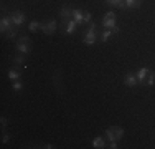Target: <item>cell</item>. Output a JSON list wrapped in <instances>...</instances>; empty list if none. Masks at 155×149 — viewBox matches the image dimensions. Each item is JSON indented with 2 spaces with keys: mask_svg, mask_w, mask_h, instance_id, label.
Listing matches in <instances>:
<instances>
[{
  "mask_svg": "<svg viewBox=\"0 0 155 149\" xmlns=\"http://www.w3.org/2000/svg\"><path fill=\"white\" fill-rule=\"evenodd\" d=\"M107 147H110V149H117V147H119V146H117V141H110V144H109Z\"/></svg>",
  "mask_w": 155,
  "mask_h": 149,
  "instance_id": "cell-23",
  "label": "cell"
},
{
  "mask_svg": "<svg viewBox=\"0 0 155 149\" xmlns=\"http://www.w3.org/2000/svg\"><path fill=\"white\" fill-rule=\"evenodd\" d=\"M15 36H17V27H12L8 32L5 33V38H7V40H13Z\"/></svg>",
  "mask_w": 155,
  "mask_h": 149,
  "instance_id": "cell-21",
  "label": "cell"
},
{
  "mask_svg": "<svg viewBox=\"0 0 155 149\" xmlns=\"http://www.w3.org/2000/svg\"><path fill=\"white\" fill-rule=\"evenodd\" d=\"M60 15H61V18H63V20H68V18H73V9H71V7H68V5L61 7Z\"/></svg>",
  "mask_w": 155,
  "mask_h": 149,
  "instance_id": "cell-13",
  "label": "cell"
},
{
  "mask_svg": "<svg viewBox=\"0 0 155 149\" xmlns=\"http://www.w3.org/2000/svg\"><path fill=\"white\" fill-rule=\"evenodd\" d=\"M122 136H124V129L120 126H110V128L106 129V137L109 141H119Z\"/></svg>",
  "mask_w": 155,
  "mask_h": 149,
  "instance_id": "cell-2",
  "label": "cell"
},
{
  "mask_svg": "<svg viewBox=\"0 0 155 149\" xmlns=\"http://www.w3.org/2000/svg\"><path fill=\"white\" fill-rule=\"evenodd\" d=\"M17 50L20 51V53H23V55H28L30 50H31V40L28 38L27 35H21L20 40L17 42Z\"/></svg>",
  "mask_w": 155,
  "mask_h": 149,
  "instance_id": "cell-1",
  "label": "cell"
},
{
  "mask_svg": "<svg viewBox=\"0 0 155 149\" xmlns=\"http://www.w3.org/2000/svg\"><path fill=\"white\" fill-rule=\"evenodd\" d=\"M13 89H15V91H20V89H23V83H21V81H13Z\"/></svg>",
  "mask_w": 155,
  "mask_h": 149,
  "instance_id": "cell-22",
  "label": "cell"
},
{
  "mask_svg": "<svg viewBox=\"0 0 155 149\" xmlns=\"http://www.w3.org/2000/svg\"><path fill=\"white\" fill-rule=\"evenodd\" d=\"M84 17H86V10H73V18L78 25H84Z\"/></svg>",
  "mask_w": 155,
  "mask_h": 149,
  "instance_id": "cell-10",
  "label": "cell"
},
{
  "mask_svg": "<svg viewBox=\"0 0 155 149\" xmlns=\"http://www.w3.org/2000/svg\"><path fill=\"white\" fill-rule=\"evenodd\" d=\"M102 27H104V30H112L116 28V13L112 12V10H109L107 13L104 15V18H102Z\"/></svg>",
  "mask_w": 155,
  "mask_h": 149,
  "instance_id": "cell-4",
  "label": "cell"
},
{
  "mask_svg": "<svg viewBox=\"0 0 155 149\" xmlns=\"http://www.w3.org/2000/svg\"><path fill=\"white\" fill-rule=\"evenodd\" d=\"M54 30H56V20H53V18L41 23V32L45 33V35H53Z\"/></svg>",
  "mask_w": 155,
  "mask_h": 149,
  "instance_id": "cell-6",
  "label": "cell"
},
{
  "mask_svg": "<svg viewBox=\"0 0 155 149\" xmlns=\"http://www.w3.org/2000/svg\"><path fill=\"white\" fill-rule=\"evenodd\" d=\"M93 147L96 149H102V147H106V141H104V137L102 136H97L96 139L93 141Z\"/></svg>",
  "mask_w": 155,
  "mask_h": 149,
  "instance_id": "cell-14",
  "label": "cell"
},
{
  "mask_svg": "<svg viewBox=\"0 0 155 149\" xmlns=\"http://www.w3.org/2000/svg\"><path fill=\"white\" fill-rule=\"evenodd\" d=\"M28 30H30V32H38V30H41V23L33 20V22H30V25H28Z\"/></svg>",
  "mask_w": 155,
  "mask_h": 149,
  "instance_id": "cell-19",
  "label": "cell"
},
{
  "mask_svg": "<svg viewBox=\"0 0 155 149\" xmlns=\"http://www.w3.org/2000/svg\"><path fill=\"white\" fill-rule=\"evenodd\" d=\"M8 80H12V81H17V80H20L21 78V73L20 71H17V70H8Z\"/></svg>",
  "mask_w": 155,
  "mask_h": 149,
  "instance_id": "cell-18",
  "label": "cell"
},
{
  "mask_svg": "<svg viewBox=\"0 0 155 149\" xmlns=\"http://www.w3.org/2000/svg\"><path fill=\"white\" fill-rule=\"evenodd\" d=\"M145 85H149V86H152V85H155V73L150 70L149 74H147V80H145Z\"/></svg>",
  "mask_w": 155,
  "mask_h": 149,
  "instance_id": "cell-20",
  "label": "cell"
},
{
  "mask_svg": "<svg viewBox=\"0 0 155 149\" xmlns=\"http://www.w3.org/2000/svg\"><path fill=\"white\" fill-rule=\"evenodd\" d=\"M137 83H139V80H137V76H135L134 73H127L124 76V85H125V86L132 88V86H135Z\"/></svg>",
  "mask_w": 155,
  "mask_h": 149,
  "instance_id": "cell-9",
  "label": "cell"
},
{
  "mask_svg": "<svg viewBox=\"0 0 155 149\" xmlns=\"http://www.w3.org/2000/svg\"><path fill=\"white\" fill-rule=\"evenodd\" d=\"M114 33H119V27H116V28H112V30H104V32L99 35V40H101V42H107L109 36L114 35Z\"/></svg>",
  "mask_w": 155,
  "mask_h": 149,
  "instance_id": "cell-12",
  "label": "cell"
},
{
  "mask_svg": "<svg viewBox=\"0 0 155 149\" xmlns=\"http://www.w3.org/2000/svg\"><path fill=\"white\" fill-rule=\"evenodd\" d=\"M97 38H99V35H97V32H96V25L94 23H91L89 25V30H87L86 33H84V45H94L96 42H97Z\"/></svg>",
  "mask_w": 155,
  "mask_h": 149,
  "instance_id": "cell-3",
  "label": "cell"
},
{
  "mask_svg": "<svg viewBox=\"0 0 155 149\" xmlns=\"http://www.w3.org/2000/svg\"><path fill=\"white\" fill-rule=\"evenodd\" d=\"M25 61H27V60H25L23 53H20L17 58H13V63H15L17 66H23V68H27V63H25Z\"/></svg>",
  "mask_w": 155,
  "mask_h": 149,
  "instance_id": "cell-16",
  "label": "cell"
},
{
  "mask_svg": "<svg viewBox=\"0 0 155 149\" xmlns=\"http://www.w3.org/2000/svg\"><path fill=\"white\" fill-rule=\"evenodd\" d=\"M76 20L74 18H68V20H63V27H64V33L66 35H73L76 32Z\"/></svg>",
  "mask_w": 155,
  "mask_h": 149,
  "instance_id": "cell-7",
  "label": "cell"
},
{
  "mask_svg": "<svg viewBox=\"0 0 155 149\" xmlns=\"http://www.w3.org/2000/svg\"><path fill=\"white\" fill-rule=\"evenodd\" d=\"M124 3L129 9H139V7L142 5V0H124Z\"/></svg>",
  "mask_w": 155,
  "mask_h": 149,
  "instance_id": "cell-15",
  "label": "cell"
},
{
  "mask_svg": "<svg viewBox=\"0 0 155 149\" xmlns=\"http://www.w3.org/2000/svg\"><path fill=\"white\" fill-rule=\"evenodd\" d=\"M106 3L110 7H117V9H125L124 0H106Z\"/></svg>",
  "mask_w": 155,
  "mask_h": 149,
  "instance_id": "cell-17",
  "label": "cell"
},
{
  "mask_svg": "<svg viewBox=\"0 0 155 149\" xmlns=\"http://www.w3.org/2000/svg\"><path fill=\"white\" fill-rule=\"evenodd\" d=\"M149 71H150V68L143 66V68H140L139 71L135 73V76H137V80H139V83L145 85V80H147V74H149Z\"/></svg>",
  "mask_w": 155,
  "mask_h": 149,
  "instance_id": "cell-11",
  "label": "cell"
},
{
  "mask_svg": "<svg viewBox=\"0 0 155 149\" xmlns=\"http://www.w3.org/2000/svg\"><path fill=\"white\" fill-rule=\"evenodd\" d=\"M10 18H12V23L15 25V27H20V25H23V22L27 20V15L23 12H20V10H15V12L10 13Z\"/></svg>",
  "mask_w": 155,
  "mask_h": 149,
  "instance_id": "cell-5",
  "label": "cell"
},
{
  "mask_svg": "<svg viewBox=\"0 0 155 149\" xmlns=\"http://www.w3.org/2000/svg\"><path fill=\"white\" fill-rule=\"evenodd\" d=\"M2 128H3V129L7 128V118H2Z\"/></svg>",
  "mask_w": 155,
  "mask_h": 149,
  "instance_id": "cell-24",
  "label": "cell"
},
{
  "mask_svg": "<svg viewBox=\"0 0 155 149\" xmlns=\"http://www.w3.org/2000/svg\"><path fill=\"white\" fill-rule=\"evenodd\" d=\"M3 143H8V141H10V136H8V134H5V136H3Z\"/></svg>",
  "mask_w": 155,
  "mask_h": 149,
  "instance_id": "cell-25",
  "label": "cell"
},
{
  "mask_svg": "<svg viewBox=\"0 0 155 149\" xmlns=\"http://www.w3.org/2000/svg\"><path fill=\"white\" fill-rule=\"evenodd\" d=\"M12 18H10V15L8 17H2V20H0V32L3 33V35H5L7 32H8L10 28H12Z\"/></svg>",
  "mask_w": 155,
  "mask_h": 149,
  "instance_id": "cell-8",
  "label": "cell"
}]
</instances>
